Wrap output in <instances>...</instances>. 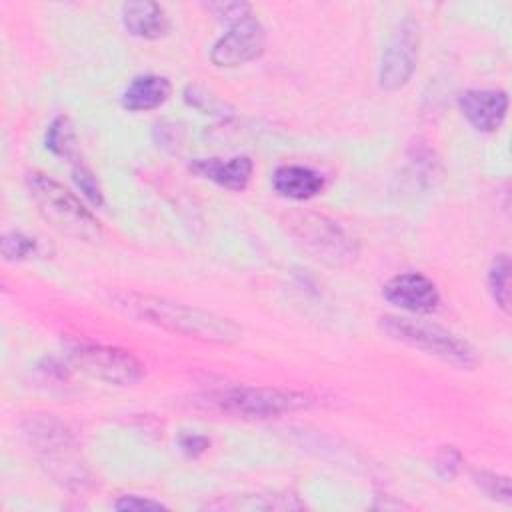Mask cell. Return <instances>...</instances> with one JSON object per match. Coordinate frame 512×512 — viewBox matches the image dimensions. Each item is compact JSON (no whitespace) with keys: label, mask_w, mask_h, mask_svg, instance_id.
<instances>
[{"label":"cell","mask_w":512,"mask_h":512,"mask_svg":"<svg viewBox=\"0 0 512 512\" xmlns=\"http://www.w3.org/2000/svg\"><path fill=\"white\" fill-rule=\"evenodd\" d=\"M0 250L6 260H26L38 252V240L22 232H8L2 236Z\"/></svg>","instance_id":"ac0fdd59"},{"label":"cell","mask_w":512,"mask_h":512,"mask_svg":"<svg viewBox=\"0 0 512 512\" xmlns=\"http://www.w3.org/2000/svg\"><path fill=\"white\" fill-rule=\"evenodd\" d=\"M114 508L116 510H122V512H132V510H162L166 508L162 502L158 500H152V498H142V496H136V494H126V496H120L116 502H114Z\"/></svg>","instance_id":"44dd1931"},{"label":"cell","mask_w":512,"mask_h":512,"mask_svg":"<svg viewBox=\"0 0 512 512\" xmlns=\"http://www.w3.org/2000/svg\"><path fill=\"white\" fill-rule=\"evenodd\" d=\"M190 172L210 180L222 188L242 192L252 180L254 162L248 156H232V158H196L188 164Z\"/></svg>","instance_id":"8fae6325"},{"label":"cell","mask_w":512,"mask_h":512,"mask_svg":"<svg viewBox=\"0 0 512 512\" xmlns=\"http://www.w3.org/2000/svg\"><path fill=\"white\" fill-rule=\"evenodd\" d=\"M208 446H210V440H208L206 436H202V434H184V436L180 438V448H182V452L188 454V456H192V458H196V456H200L202 452H206Z\"/></svg>","instance_id":"7402d4cb"},{"label":"cell","mask_w":512,"mask_h":512,"mask_svg":"<svg viewBox=\"0 0 512 512\" xmlns=\"http://www.w3.org/2000/svg\"><path fill=\"white\" fill-rule=\"evenodd\" d=\"M418 46L420 38L416 24L412 20H404L388 40L380 60L378 84L382 90L396 92L408 84L416 70Z\"/></svg>","instance_id":"ba28073f"},{"label":"cell","mask_w":512,"mask_h":512,"mask_svg":"<svg viewBox=\"0 0 512 512\" xmlns=\"http://www.w3.org/2000/svg\"><path fill=\"white\" fill-rule=\"evenodd\" d=\"M382 296L386 302L414 314H430L440 304V292L436 284L420 272H404L392 276L382 286Z\"/></svg>","instance_id":"9c48e42d"},{"label":"cell","mask_w":512,"mask_h":512,"mask_svg":"<svg viewBox=\"0 0 512 512\" xmlns=\"http://www.w3.org/2000/svg\"><path fill=\"white\" fill-rule=\"evenodd\" d=\"M378 324L380 330L388 334L392 340L422 350L454 368L472 370L478 364V356L472 344L460 338L458 334L450 332L448 328L394 314L380 316Z\"/></svg>","instance_id":"3957f363"},{"label":"cell","mask_w":512,"mask_h":512,"mask_svg":"<svg viewBox=\"0 0 512 512\" xmlns=\"http://www.w3.org/2000/svg\"><path fill=\"white\" fill-rule=\"evenodd\" d=\"M290 228L294 236L316 254L330 264H342L354 258L356 250L346 232L330 218L322 214H294L290 216Z\"/></svg>","instance_id":"52a82bcc"},{"label":"cell","mask_w":512,"mask_h":512,"mask_svg":"<svg viewBox=\"0 0 512 512\" xmlns=\"http://www.w3.org/2000/svg\"><path fill=\"white\" fill-rule=\"evenodd\" d=\"M198 404L230 416L276 418L286 412L308 408L310 398L304 392L286 388L230 386L202 394Z\"/></svg>","instance_id":"277c9868"},{"label":"cell","mask_w":512,"mask_h":512,"mask_svg":"<svg viewBox=\"0 0 512 512\" xmlns=\"http://www.w3.org/2000/svg\"><path fill=\"white\" fill-rule=\"evenodd\" d=\"M474 484L492 500L510 504L512 500V488H510V478L508 476H500L488 470H474L472 472Z\"/></svg>","instance_id":"e0dca14e"},{"label":"cell","mask_w":512,"mask_h":512,"mask_svg":"<svg viewBox=\"0 0 512 512\" xmlns=\"http://www.w3.org/2000/svg\"><path fill=\"white\" fill-rule=\"evenodd\" d=\"M228 22V32H224L210 50L212 64L234 68L260 58L266 46V32L262 22L252 14V8Z\"/></svg>","instance_id":"8992f818"},{"label":"cell","mask_w":512,"mask_h":512,"mask_svg":"<svg viewBox=\"0 0 512 512\" xmlns=\"http://www.w3.org/2000/svg\"><path fill=\"white\" fill-rule=\"evenodd\" d=\"M44 146L50 150L54 156L68 158L76 150V130L72 120L66 114H58L52 118V122L46 128L44 136Z\"/></svg>","instance_id":"9a60e30c"},{"label":"cell","mask_w":512,"mask_h":512,"mask_svg":"<svg viewBox=\"0 0 512 512\" xmlns=\"http://www.w3.org/2000/svg\"><path fill=\"white\" fill-rule=\"evenodd\" d=\"M66 350L74 368L106 384L132 386L144 378V364L130 350L88 340H74Z\"/></svg>","instance_id":"5b68a950"},{"label":"cell","mask_w":512,"mask_h":512,"mask_svg":"<svg viewBox=\"0 0 512 512\" xmlns=\"http://www.w3.org/2000/svg\"><path fill=\"white\" fill-rule=\"evenodd\" d=\"M272 188L290 200H310L324 190V178L310 166L284 164L274 170Z\"/></svg>","instance_id":"4fadbf2b"},{"label":"cell","mask_w":512,"mask_h":512,"mask_svg":"<svg viewBox=\"0 0 512 512\" xmlns=\"http://www.w3.org/2000/svg\"><path fill=\"white\" fill-rule=\"evenodd\" d=\"M26 186L38 212L56 230L76 240H100L102 226L98 218L84 206V202H80L74 192L42 172H30L26 176Z\"/></svg>","instance_id":"7a4b0ae2"},{"label":"cell","mask_w":512,"mask_h":512,"mask_svg":"<svg viewBox=\"0 0 512 512\" xmlns=\"http://www.w3.org/2000/svg\"><path fill=\"white\" fill-rule=\"evenodd\" d=\"M460 464H462L460 452L454 446H444L436 456L434 468L442 478H454L460 470Z\"/></svg>","instance_id":"ffe728a7"},{"label":"cell","mask_w":512,"mask_h":512,"mask_svg":"<svg viewBox=\"0 0 512 512\" xmlns=\"http://www.w3.org/2000/svg\"><path fill=\"white\" fill-rule=\"evenodd\" d=\"M172 94V84L166 76L142 74L132 78L120 96L122 108L128 112H148L162 106Z\"/></svg>","instance_id":"5bb4252c"},{"label":"cell","mask_w":512,"mask_h":512,"mask_svg":"<svg viewBox=\"0 0 512 512\" xmlns=\"http://www.w3.org/2000/svg\"><path fill=\"white\" fill-rule=\"evenodd\" d=\"M110 300L122 314L174 334L210 344H234L242 338V328L234 320L198 306L168 300L164 296L122 290L112 294Z\"/></svg>","instance_id":"6da1fadb"},{"label":"cell","mask_w":512,"mask_h":512,"mask_svg":"<svg viewBox=\"0 0 512 512\" xmlns=\"http://www.w3.org/2000/svg\"><path fill=\"white\" fill-rule=\"evenodd\" d=\"M120 16H122L124 28L132 36H138L144 40L162 38L170 28V20L164 6L152 0L124 2Z\"/></svg>","instance_id":"7c38bea8"},{"label":"cell","mask_w":512,"mask_h":512,"mask_svg":"<svg viewBox=\"0 0 512 512\" xmlns=\"http://www.w3.org/2000/svg\"><path fill=\"white\" fill-rule=\"evenodd\" d=\"M72 180H74V184L78 186V190L82 192V196H84L90 204H94V206H102V204H104L102 186H100L96 174H94L90 168H86V166H82V164H80V166H74V168H72Z\"/></svg>","instance_id":"d6986e66"},{"label":"cell","mask_w":512,"mask_h":512,"mask_svg":"<svg viewBox=\"0 0 512 512\" xmlns=\"http://www.w3.org/2000/svg\"><path fill=\"white\" fill-rule=\"evenodd\" d=\"M458 106L468 124L478 132H496L508 114V94L504 90H466Z\"/></svg>","instance_id":"30bf717a"},{"label":"cell","mask_w":512,"mask_h":512,"mask_svg":"<svg viewBox=\"0 0 512 512\" xmlns=\"http://www.w3.org/2000/svg\"><path fill=\"white\" fill-rule=\"evenodd\" d=\"M488 290L494 304L510 314V260L508 254H498L488 268Z\"/></svg>","instance_id":"2e32d148"}]
</instances>
